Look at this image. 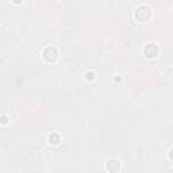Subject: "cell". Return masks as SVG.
Listing matches in <instances>:
<instances>
[{
  "mask_svg": "<svg viewBox=\"0 0 173 173\" xmlns=\"http://www.w3.org/2000/svg\"><path fill=\"white\" fill-rule=\"evenodd\" d=\"M49 142L51 143V145H57V143L60 142V137H58V134H50Z\"/></svg>",
  "mask_w": 173,
  "mask_h": 173,
  "instance_id": "cell-3",
  "label": "cell"
},
{
  "mask_svg": "<svg viewBox=\"0 0 173 173\" xmlns=\"http://www.w3.org/2000/svg\"><path fill=\"white\" fill-rule=\"evenodd\" d=\"M145 53L148 57H156L157 56V46L153 45V43L152 45H148L145 49Z\"/></svg>",
  "mask_w": 173,
  "mask_h": 173,
  "instance_id": "cell-2",
  "label": "cell"
},
{
  "mask_svg": "<svg viewBox=\"0 0 173 173\" xmlns=\"http://www.w3.org/2000/svg\"><path fill=\"white\" fill-rule=\"evenodd\" d=\"M119 169H120V162L116 160H111L107 164V171H110V172H116Z\"/></svg>",
  "mask_w": 173,
  "mask_h": 173,
  "instance_id": "cell-1",
  "label": "cell"
},
{
  "mask_svg": "<svg viewBox=\"0 0 173 173\" xmlns=\"http://www.w3.org/2000/svg\"><path fill=\"white\" fill-rule=\"evenodd\" d=\"M20 2V0H15V3H19Z\"/></svg>",
  "mask_w": 173,
  "mask_h": 173,
  "instance_id": "cell-4",
  "label": "cell"
}]
</instances>
